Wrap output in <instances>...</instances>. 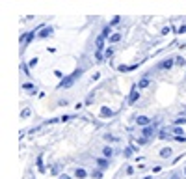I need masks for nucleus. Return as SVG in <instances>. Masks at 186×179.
I'll list each match as a JSON object with an SVG mask.
<instances>
[{
  "mask_svg": "<svg viewBox=\"0 0 186 179\" xmlns=\"http://www.w3.org/2000/svg\"><path fill=\"white\" fill-rule=\"evenodd\" d=\"M138 123H140V125H147V123H149V118H145V116H140V118H138Z\"/></svg>",
  "mask_w": 186,
  "mask_h": 179,
  "instance_id": "nucleus-7",
  "label": "nucleus"
},
{
  "mask_svg": "<svg viewBox=\"0 0 186 179\" xmlns=\"http://www.w3.org/2000/svg\"><path fill=\"white\" fill-rule=\"evenodd\" d=\"M22 88H24V90H32V92H35V88H34V86H32L30 82H26V84H22Z\"/></svg>",
  "mask_w": 186,
  "mask_h": 179,
  "instance_id": "nucleus-10",
  "label": "nucleus"
},
{
  "mask_svg": "<svg viewBox=\"0 0 186 179\" xmlns=\"http://www.w3.org/2000/svg\"><path fill=\"white\" fill-rule=\"evenodd\" d=\"M102 45H104V35L101 34V35L97 37V41H95V47H97V49H102Z\"/></svg>",
  "mask_w": 186,
  "mask_h": 179,
  "instance_id": "nucleus-3",
  "label": "nucleus"
},
{
  "mask_svg": "<svg viewBox=\"0 0 186 179\" xmlns=\"http://www.w3.org/2000/svg\"><path fill=\"white\" fill-rule=\"evenodd\" d=\"M80 75H82V71H80V69H76V71H75V73H73V75H69V77H67V78H65V80H61V82H60V86H58V88H69V86H71V84H75V80H76V78H78V77H80Z\"/></svg>",
  "mask_w": 186,
  "mask_h": 179,
  "instance_id": "nucleus-1",
  "label": "nucleus"
},
{
  "mask_svg": "<svg viewBox=\"0 0 186 179\" xmlns=\"http://www.w3.org/2000/svg\"><path fill=\"white\" fill-rule=\"evenodd\" d=\"M102 116H110L112 114V110H108V108H102V112H101Z\"/></svg>",
  "mask_w": 186,
  "mask_h": 179,
  "instance_id": "nucleus-12",
  "label": "nucleus"
},
{
  "mask_svg": "<svg viewBox=\"0 0 186 179\" xmlns=\"http://www.w3.org/2000/svg\"><path fill=\"white\" fill-rule=\"evenodd\" d=\"M108 34H110V26H106V28L102 30V35H104V37H108Z\"/></svg>",
  "mask_w": 186,
  "mask_h": 179,
  "instance_id": "nucleus-11",
  "label": "nucleus"
},
{
  "mask_svg": "<svg viewBox=\"0 0 186 179\" xmlns=\"http://www.w3.org/2000/svg\"><path fill=\"white\" fill-rule=\"evenodd\" d=\"M121 39V34H114V35H110V41L112 43H116V41H119Z\"/></svg>",
  "mask_w": 186,
  "mask_h": 179,
  "instance_id": "nucleus-9",
  "label": "nucleus"
},
{
  "mask_svg": "<svg viewBox=\"0 0 186 179\" xmlns=\"http://www.w3.org/2000/svg\"><path fill=\"white\" fill-rule=\"evenodd\" d=\"M136 97H138V93H136V88H132V95L129 97V103H134V101H136Z\"/></svg>",
  "mask_w": 186,
  "mask_h": 179,
  "instance_id": "nucleus-8",
  "label": "nucleus"
},
{
  "mask_svg": "<svg viewBox=\"0 0 186 179\" xmlns=\"http://www.w3.org/2000/svg\"><path fill=\"white\" fill-rule=\"evenodd\" d=\"M149 82H151V80H149L147 77H143V78L140 80V84H138V88H140V90H142V88H147V86H149Z\"/></svg>",
  "mask_w": 186,
  "mask_h": 179,
  "instance_id": "nucleus-5",
  "label": "nucleus"
},
{
  "mask_svg": "<svg viewBox=\"0 0 186 179\" xmlns=\"http://www.w3.org/2000/svg\"><path fill=\"white\" fill-rule=\"evenodd\" d=\"M35 64H37V58H32V60H30V67H34Z\"/></svg>",
  "mask_w": 186,
  "mask_h": 179,
  "instance_id": "nucleus-14",
  "label": "nucleus"
},
{
  "mask_svg": "<svg viewBox=\"0 0 186 179\" xmlns=\"http://www.w3.org/2000/svg\"><path fill=\"white\" fill-rule=\"evenodd\" d=\"M112 54H114V50H112V49H108V50H106V58H110Z\"/></svg>",
  "mask_w": 186,
  "mask_h": 179,
  "instance_id": "nucleus-16",
  "label": "nucleus"
},
{
  "mask_svg": "<svg viewBox=\"0 0 186 179\" xmlns=\"http://www.w3.org/2000/svg\"><path fill=\"white\" fill-rule=\"evenodd\" d=\"M47 35H52V28H43V30H41L39 37H47Z\"/></svg>",
  "mask_w": 186,
  "mask_h": 179,
  "instance_id": "nucleus-6",
  "label": "nucleus"
},
{
  "mask_svg": "<svg viewBox=\"0 0 186 179\" xmlns=\"http://www.w3.org/2000/svg\"><path fill=\"white\" fill-rule=\"evenodd\" d=\"M34 35H35V32H28V34H24V35H20V37H19V41L26 45V43H30V41L34 39Z\"/></svg>",
  "mask_w": 186,
  "mask_h": 179,
  "instance_id": "nucleus-2",
  "label": "nucleus"
},
{
  "mask_svg": "<svg viewBox=\"0 0 186 179\" xmlns=\"http://www.w3.org/2000/svg\"><path fill=\"white\" fill-rule=\"evenodd\" d=\"M119 19H121V17H114V19H112V22H110V24H117V22H119Z\"/></svg>",
  "mask_w": 186,
  "mask_h": 179,
  "instance_id": "nucleus-13",
  "label": "nucleus"
},
{
  "mask_svg": "<svg viewBox=\"0 0 186 179\" xmlns=\"http://www.w3.org/2000/svg\"><path fill=\"white\" fill-rule=\"evenodd\" d=\"M173 65V60H164L162 64H160V69H170Z\"/></svg>",
  "mask_w": 186,
  "mask_h": 179,
  "instance_id": "nucleus-4",
  "label": "nucleus"
},
{
  "mask_svg": "<svg viewBox=\"0 0 186 179\" xmlns=\"http://www.w3.org/2000/svg\"><path fill=\"white\" fill-rule=\"evenodd\" d=\"M177 64H179V65H184V64H186L184 58H177Z\"/></svg>",
  "mask_w": 186,
  "mask_h": 179,
  "instance_id": "nucleus-15",
  "label": "nucleus"
}]
</instances>
